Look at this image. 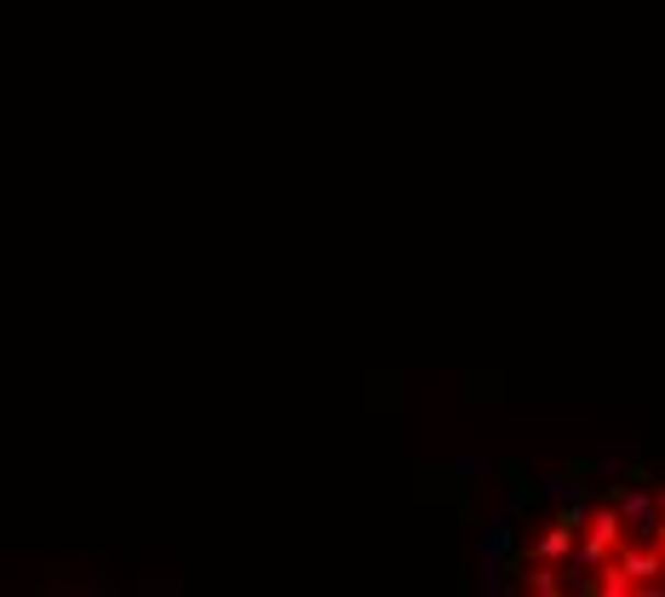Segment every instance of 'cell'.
<instances>
[{"label": "cell", "instance_id": "6da1fadb", "mask_svg": "<svg viewBox=\"0 0 665 597\" xmlns=\"http://www.w3.org/2000/svg\"><path fill=\"white\" fill-rule=\"evenodd\" d=\"M620 545H625V517H620V506H597L591 517H585V534H579V552L568 557L574 568H602L613 552H620ZM568 563H562V568H568Z\"/></svg>", "mask_w": 665, "mask_h": 597}, {"label": "cell", "instance_id": "7a4b0ae2", "mask_svg": "<svg viewBox=\"0 0 665 597\" xmlns=\"http://www.w3.org/2000/svg\"><path fill=\"white\" fill-rule=\"evenodd\" d=\"M613 506H620V517H625V540H660V522H665L660 488L625 483V488H613Z\"/></svg>", "mask_w": 665, "mask_h": 597}, {"label": "cell", "instance_id": "3957f363", "mask_svg": "<svg viewBox=\"0 0 665 597\" xmlns=\"http://www.w3.org/2000/svg\"><path fill=\"white\" fill-rule=\"evenodd\" d=\"M574 552H579V529H574V522H562V517L540 534V545H533V557H540V563H556V568L568 563Z\"/></svg>", "mask_w": 665, "mask_h": 597}, {"label": "cell", "instance_id": "277c9868", "mask_svg": "<svg viewBox=\"0 0 665 597\" xmlns=\"http://www.w3.org/2000/svg\"><path fill=\"white\" fill-rule=\"evenodd\" d=\"M660 506H665V488H660Z\"/></svg>", "mask_w": 665, "mask_h": 597}]
</instances>
